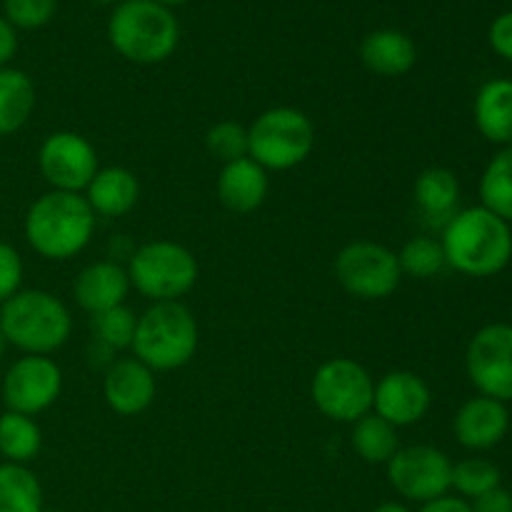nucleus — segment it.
Returning <instances> with one entry per match:
<instances>
[{
    "mask_svg": "<svg viewBox=\"0 0 512 512\" xmlns=\"http://www.w3.org/2000/svg\"><path fill=\"white\" fill-rule=\"evenodd\" d=\"M510 430V413L508 405L500 403V400L478 398L465 400L458 408L453 420V433L463 448L475 450V453H483V450L495 448L505 440Z\"/></svg>",
    "mask_w": 512,
    "mask_h": 512,
    "instance_id": "obj_16",
    "label": "nucleus"
},
{
    "mask_svg": "<svg viewBox=\"0 0 512 512\" xmlns=\"http://www.w3.org/2000/svg\"><path fill=\"white\" fill-rule=\"evenodd\" d=\"M0 512H43V485L28 465L0 463Z\"/></svg>",
    "mask_w": 512,
    "mask_h": 512,
    "instance_id": "obj_26",
    "label": "nucleus"
},
{
    "mask_svg": "<svg viewBox=\"0 0 512 512\" xmlns=\"http://www.w3.org/2000/svg\"><path fill=\"white\" fill-rule=\"evenodd\" d=\"M398 263H400V273L408 275V278H415V280L435 278V275L443 273L445 268L443 245H440V240L430 238V235L410 238L408 243L400 248Z\"/></svg>",
    "mask_w": 512,
    "mask_h": 512,
    "instance_id": "obj_28",
    "label": "nucleus"
},
{
    "mask_svg": "<svg viewBox=\"0 0 512 512\" xmlns=\"http://www.w3.org/2000/svg\"><path fill=\"white\" fill-rule=\"evenodd\" d=\"M500 480H503V475H500V468L495 463L485 458H465L460 463H453V483H450V488L458 490L463 500H475L488 493V490L498 488Z\"/></svg>",
    "mask_w": 512,
    "mask_h": 512,
    "instance_id": "obj_30",
    "label": "nucleus"
},
{
    "mask_svg": "<svg viewBox=\"0 0 512 512\" xmlns=\"http://www.w3.org/2000/svg\"><path fill=\"white\" fill-rule=\"evenodd\" d=\"M413 198L418 205L420 215L428 220L430 225H440L445 228L450 218L458 213L460 203V180L453 170L440 168H425L423 173L415 178Z\"/></svg>",
    "mask_w": 512,
    "mask_h": 512,
    "instance_id": "obj_21",
    "label": "nucleus"
},
{
    "mask_svg": "<svg viewBox=\"0 0 512 512\" xmlns=\"http://www.w3.org/2000/svg\"><path fill=\"white\" fill-rule=\"evenodd\" d=\"M198 260L173 240H150L135 248L128 260L130 285L153 303H173L198 283Z\"/></svg>",
    "mask_w": 512,
    "mask_h": 512,
    "instance_id": "obj_7",
    "label": "nucleus"
},
{
    "mask_svg": "<svg viewBox=\"0 0 512 512\" xmlns=\"http://www.w3.org/2000/svg\"><path fill=\"white\" fill-rule=\"evenodd\" d=\"M5 348H8V343H5L3 333H0V358H3V355H5Z\"/></svg>",
    "mask_w": 512,
    "mask_h": 512,
    "instance_id": "obj_41",
    "label": "nucleus"
},
{
    "mask_svg": "<svg viewBox=\"0 0 512 512\" xmlns=\"http://www.w3.org/2000/svg\"><path fill=\"white\" fill-rule=\"evenodd\" d=\"M353 450L358 458L370 465H388L390 458L400 450L398 428L383 420L380 415L368 413L353 423V435H350Z\"/></svg>",
    "mask_w": 512,
    "mask_h": 512,
    "instance_id": "obj_25",
    "label": "nucleus"
},
{
    "mask_svg": "<svg viewBox=\"0 0 512 512\" xmlns=\"http://www.w3.org/2000/svg\"><path fill=\"white\" fill-rule=\"evenodd\" d=\"M83 193L95 215L123 218L138 205L140 183L133 170L123 168V165H110V168H100L95 173V178L90 180Z\"/></svg>",
    "mask_w": 512,
    "mask_h": 512,
    "instance_id": "obj_20",
    "label": "nucleus"
},
{
    "mask_svg": "<svg viewBox=\"0 0 512 512\" xmlns=\"http://www.w3.org/2000/svg\"><path fill=\"white\" fill-rule=\"evenodd\" d=\"M470 383L485 398L512 400V325L490 323L470 338L465 350Z\"/></svg>",
    "mask_w": 512,
    "mask_h": 512,
    "instance_id": "obj_11",
    "label": "nucleus"
},
{
    "mask_svg": "<svg viewBox=\"0 0 512 512\" xmlns=\"http://www.w3.org/2000/svg\"><path fill=\"white\" fill-rule=\"evenodd\" d=\"M38 170L45 183L60 193H83L100 170L98 150L73 130H58L38 150Z\"/></svg>",
    "mask_w": 512,
    "mask_h": 512,
    "instance_id": "obj_12",
    "label": "nucleus"
},
{
    "mask_svg": "<svg viewBox=\"0 0 512 512\" xmlns=\"http://www.w3.org/2000/svg\"><path fill=\"white\" fill-rule=\"evenodd\" d=\"M483 208L512 223V145H505L490 158L480 178Z\"/></svg>",
    "mask_w": 512,
    "mask_h": 512,
    "instance_id": "obj_27",
    "label": "nucleus"
},
{
    "mask_svg": "<svg viewBox=\"0 0 512 512\" xmlns=\"http://www.w3.org/2000/svg\"><path fill=\"white\" fill-rule=\"evenodd\" d=\"M43 448V430L35 418L5 410L0 415V455L5 463L28 465Z\"/></svg>",
    "mask_w": 512,
    "mask_h": 512,
    "instance_id": "obj_24",
    "label": "nucleus"
},
{
    "mask_svg": "<svg viewBox=\"0 0 512 512\" xmlns=\"http://www.w3.org/2000/svg\"><path fill=\"white\" fill-rule=\"evenodd\" d=\"M198 320L180 300L153 303L138 315V328L130 350L133 358L148 365L153 373L180 370L198 353Z\"/></svg>",
    "mask_w": 512,
    "mask_h": 512,
    "instance_id": "obj_5",
    "label": "nucleus"
},
{
    "mask_svg": "<svg viewBox=\"0 0 512 512\" xmlns=\"http://www.w3.org/2000/svg\"><path fill=\"white\" fill-rule=\"evenodd\" d=\"M93 3H98V5H118V3H123V0H93Z\"/></svg>",
    "mask_w": 512,
    "mask_h": 512,
    "instance_id": "obj_40",
    "label": "nucleus"
},
{
    "mask_svg": "<svg viewBox=\"0 0 512 512\" xmlns=\"http://www.w3.org/2000/svg\"><path fill=\"white\" fill-rule=\"evenodd\" d=\"M0 333L23 355H50L73 333L70 310L48 290H18L0 305Z\"/></svg>",
    "mask_w": 512,
    "mask_h": 512,
    "instance_id": "obj_3",
    "label": "nucleus"
},
{
    "mask_svg": "<svg viewBox=\"0 0 512 512\" xmlns=\"http://www.w3.org/2000/svg\"><path fill=\"white\" fill-rule=\"evenodd\" d=\"M360 60L370 73L380 78H400L418 63V48L413 38L395 28L373 30L360 43Z\"/></svg>",
    "mask_w": 512,
    "mask_h": 512,
    "instance_id": "obj_19",
    "label": "nucleus"
},
{
    "mask_svg": "<svg viewBox=\"0 0 512 512\" xmlns=\"http://www.w3.org/2000/svg\"><path fill=\"white\" fill-rule=\"evenodd\" d=\"M205 148L223 165L248 158V128L235 120H220L205 133Z\"/></svg>",
    "mask_w": 512,
    "mask_h": 512,
    "instance_id": "obj_31",
    "label": "nucleus"
},
{
    "mask_svg": "<svg viewBox=\"0 0 512 512\" xmlns=\"http://www.w3.org/2000/svg\"><path fill=\"white\" fill-rule=\"evenodd\" d=\"M128 268H123L115 260H95L85 265L73 280V298L85 313L98 315L110 308L125 305V298L130 293Z\"/></svg>",
    "mask_w": 512,
    "mask_h": 512,
    "instance_id": "obj_17",
    "label": "nucleus"
},
{
    "mask_svg": "<svg viewBox=\"0 0 512 512\" xmlns=\"http://www.w3.org/2000/svg\"><path fill=\"white\" fill-rule=\"evenodd\" d=\"M23 233L40 258L70 260L83 253L93 240L95 213L83 193L48 190L30 203Z\"/></svg>",
    "mask_w": 512,
    "mask_h": 512,
    "instance_id": "obj_2",
    "label": "nucleus"
},
{
    "mask_svg": "<svg viewBox=\"0 0 512 512\" xmlns=\"http://www.w3.org/2000/svg\"><path fill=\"white\" fill-rule=\"evenodd\" d=\"M215 190H218V200L223 203V208H228L230 213H255L268 198V170L260 168L253 158L225 163L220 168Z\"/></svg>",
    "mask_w": 512,
    "mask_h": 512,
    "instance_id": "obj_18",
    "label": "nucleus"
},
{
    "mask_svg": "<svg viewBox=\"0 0 512 512\" xmlns=\"http://www.w3.org/2000/svg\"><path fill=\"white\" fill-rule=\"evenodd\" d=\"M418 512H473L470 503L463 498H453V495H443V498L433 500V503H425Z\"/></svg>",
    "mask_w": 512,
    "mask_h": 512,
    "instance_id": "obj_37",
    "label": "nucleus"
},
{
    "mask_svg": "<svg viewBox=\"0 0 512 512\" xmlns=\"http://www.w3.org/2000/svg\"><path fill=\"white\" fill-rule=\"evenodd\" d=\"M18 53V33H15L13 25L5 20V15H0V68H8L10 60Z\"/></svg>",
    "mask_w": 512,
    "mask_h": 512,
    "instance_id": "obj_36",
    "label": "nucleus"
},
{
    "mask_svg": "<svg viewBox=\"0 0 512 512\" xmlns=\"http://www.w3.org/2000/svg\"><path fill=\"white\" fill-rule=\"evenodd\" d=\"M63 393V370L50 355H23L3 378L5 410L35 418Z\"/></svg>",
    "mask_w": 512,
    "mask_h": 512,
    "instance_id": "obj_13",
    "label": "nucleus"
},
{
    "mask_svg": "<svg viewBox=\"0 0 512 512\" xmlns=\"http://www.w3.org/2000/svg\"><path fill=\"white\" fill-rule=\"evenodd\" d=\"M60 0H5V20L13 28L38 30L58 13Z\"/></svg>",
    "mask_w": 512,
    "mask_h": 512,
    "instance_id": "obj_32",
    "label": "nucleus"
},
{
    "mask_svg": "<svg viewBox=\"0 0 512 512\" xmlns=\"http://www.w3.org/2000/svg\"><path fill=\"white\" fill-rule=\"evenodd\" d=\"M373 395V375L350 358L325 360L310 383L315 408L335 423H355L373 413Z\"/></svg>",
    "mask_w": 512,
    "mask_h": 512,
    "instance_id": "obj_8",
    "label": "nucleus"
},
{
    "mask_svg": "<svg viewBox=\"0 0 512 512\" xmlns=\"http://www.w3.org/2000/svg\"><path fill=\"white\" fill-rule=\"evenodd\" d=\"M488 43L495 55H500V58L512 63V10H505V13H500L490 23Z\"/></svg>",
    "mask_w": 512,
    "mask_h": 512,
    "instance_id": "obj_34",
    "label": "nucleus"
},
{
    "mask_svg": "<svg viewBox=\"0 0 512 512\" xmlns=\"http://www.w3.org/2000/svg\"><path fill=\"white\" fill-rule=\"evenodd\" d=\"M475 128L495 145H512V80H488L473 103Z\"/></svg>",
    "mask_w": 512,
    "mask_h": 512,
    "instance_id": "obj_22",
    "label": "nucleus"
},
{
    "mask_svg": "<svg viewBox=\"0 0 512 512\" xmlns=\"http://www.w3.org/2000/svg\"><path fill=\"white\" fill-rule=\"evenodd\" d=\"M108 40L130 63L155 65L178 48L180 23L173 10L155 0H123L110 13Z\"/></svg>",
    "mask_w": 512,
    "mask_h": 512,
    "instance_id": "obj_4",
    "label": "nucleus"
},
{
    "mask_svg": "<svg viewBox=\"0 0 512 512\" xmlns=\"http://www.w3.org/2000/svg\"><path fill=\"white\" fill-rule=\"evenodd\" d=\"M470 510L473 512H512V493L510 490H505L503 485H498V488L488 490L485 495L475 498L473 505H470Z\"/></svg>",
    "mask_w": 512,
    "mask_h": 512,
    "instance_id": "obj_35",
    "label": "nucleus"
},
{
    "mask_svg": "<svg viewBox=\"0 0 512 512\" xmlns=\"http://www.w3.org/2000/svg\"><path fill=\"white\" fill-rule=\"evenodd\" d=\"M445 265L468 278H490L508 268L512 258L510 223L483 205L458 210L440 238Z\"/></svg>",
    "mask_w": 512,
    "mask_h": 512,
    "instance_id": "obj_1",
    "label": "nucleus"
},
{
    "mask_svg": "<svg viewBox=\"0 0 512 512\" xmlns=\"http://www.w3.org/2000/svg\"><path fill=\"white\" fill-rule=\"evenodd\" d=\"M335 280L358 300H385L400 288L398 253L375 240H353L335 255Z\"/></svg>",
    "mask_w": 512,
    "mask_h": 512,
    "instance_id": "obj_9",
    "label": "nucleus"
},
{
    "mask_svg": "<svg viewBox=\"0 0 512 512\" xmlns=\"http://www.w3.org/2000/svg\"><path fill=\"white\" fill-rule=\"evenodd\" d=\"M43 512H60V510H43Z\"/></svg>",
    "mask_w": 512,
    "mask_h": 512,
    "instance_id": "obj_42",
    "label": "nucleus"
},
{
    "mask_svg": "<svg viewBox=\"0 0 512 512\" xmlns=\"http://www.w3.org/2000/svg\"><path fill=\"white\" fill-rule=\"evenodd\" d=\"M35 110V85L18 68H0V138L18 133Z\"/></svg>",
    "mask_w": 512,
    "mask_h": 512,
    "instance_id": "obj_23",
    "label": "nucleus"
},
{
    "mask_svg": "<svg viewBox=\"0 0 512 512\" xmlns=\"http://www.w3.org/2000/svg\"><path fill=\"white\" fill-rule=\"evenodd\" d=\"M385 468L390 488L410 503H433L448 495L453 483V460L433 445L400 448Z\"/></svg>",
    "mask_w": 512,
    "mask_h": 512,
    "instance_id": "obj_10",
    "label": "nucleus"
},
{
    "mask_svg": "<svg viewBox=\"0 0 512 512\" xmlns=\"http://www.w3.org/2000/svg\"><path fill=\"white\" fill-rule=\"evenodd\" d=\"M155 3L165 5V8H175V5H185V3H190V0H155Z\"/></svg>",
    "mask_w": 512,
    "mask_h": 512,
    "instance_id": "obj_39",
    "label": "nucleus"
},
{
    "mask_svg": "<svg viewBox=\"0 0 512 512\" xmlns=\"http://www.w3.org/2000/svg\"><path fill=\"white\" fill-rule=\"evenodd\" d=\"M373 512H410V508H408V505H403V503H395V500H390V503H383V505H378V508H375Z\"/></svg>",
    "mask_w": 512,
    "mask_h": 512,
    "instance_id": "obj_38",
    "label": "nucleus"
},
{
    "mask_svg": "<svg viewBox=\"0 0 512 512\" xmlns=\"http://www.w3.org/2000/svg\"><path fill=\"white\" fill-rule=\"evenodd\" d=\"M23 258L10 243L0 240V305L8 298H13L18 290H23Z\"/></svg>",
    "mask_w": 512,
    "mask_h": 512,
    "instance_id": "obj_33",
    "label": "nucleus"
},
{
    "mask_svg": "<svg viewBox=\"0 0 512 512\" xmlns=\"http://www.w3.org/2000/svg\"><path fill=\"white\" fill-rule=\"evenodd\" d=\"M313 150L315 125L298 108H270L260 113L248 128V158L265 170L283 173L298 168Z\"/></svg>",
    "mask_w": 512,
    "mask_h": 512,
    "instance_id": "obj_6",
    "label": "nucleus"
},
{
    "mask_svg": "<svg viewBox=\"0 0 512 512\" xmlns=\"http://www.w3.org/2000/svg\"><path fill=\"white\" fill-rule=\"evenodd\" d=\"M135 328H138V315L128 305H118L105 313L93 315L95 343L105 350H125L133 345Z\"/></svg>",
    "mask_w": 512,
    "mask_h": 512,
    "instance_id": "obj_29",
    "label": "nucleus"
},
{
    "mask_svg": "<svg viewBox=\"0 0 512 512\" xmlns=\"http://www.w3.org/2000/svg\"><path fill=\"white\" fill-rule=\"evenodd\" d=\"M433 393L425 378L410 370H393L375 383L373 413L393 428H410L428 415Z\"/></svg>",
    "mask_w": 512,
    "mask_h": 512,
    "instance_id": "obj_14",
    "label": "nucleus"
},
{
    "mask_svg": "<svg viewBox=\"0 0 512 512\" xmlns=\"http://www.w3.org/2000/svg\"><path fill=\"white\" fill-rule=\"evenodd\" d=\"M155 393V373L138 358H120L110 363L103 380V398L113 413L135 418L153 405Z\"/></svg>",
    "mask_w": 512,
    "mask_h": 512,
    "instance_id": "obj_15",
    "label": "nucleus"
}]
</instances>
